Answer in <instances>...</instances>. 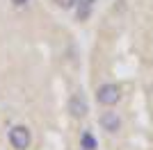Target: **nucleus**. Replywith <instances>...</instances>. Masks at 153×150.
<instances>
[{
	"instance_id": "nucleus-1",
	"label": "nucleus",
	"mask_w": 153,
	"mask_h": 150,
	"mask_svg": "<svg viewBox=\"0 0 153 150\" xmlns=\"http://www.w3.org/2000/svg\"><path fill=\"white\" fill-rule=\"evenodd\" d=\"M119 98H121V89L117 87V84H103V87H98V91H96V100L105 107L117 105Z\"/></svg>"
},
{
	"instance_id": "nucleus-2",
	"label": "nucleus",
	"mask_w": 153,
	"mask_h": 150,
	"mask_svg": "<svg viewBox=\"0 0 153 150\" xmlns=\"http://www.w3.org/2000/svg\"><path fill=\"white\" fill-rule=\"evenodd\" d=\"M9 141H12V146H14L16 150L30 148V130H27V127H23V125L12 127V130H9Z\"/></svg>"
},
{
	"instance_id": "nucleus-3",
	"label": "nucleus",
	"mask_w": 153,
	"mask_h": 150,
	"mask_svg": "<svg viewBox=\"0 0 153 150\" xmlns=\"http://www.w3.org/2000/svg\"><path fill=\"white\" fill-rule=\"evenodd\" d=\"M98 121H101V127L105 132H112V134H114V132L121 130V118H119L117 112H103Z\"/></svg>"
},
{
	"instance_id": "nucleus-4",
	"label": "nucleus",
	"mask_w": 153,
	"mask_h": 150,
	"mask_svg": "<svg viewBox=\"0 0 153 150\" xmlns=\"http://www.w3.org/2000/svg\"><path fill=\"white\" fill-rule=\"evenodd\" d=\"M69 112L71 116H76V118H82L85 114H87V102H85L82 96H73L69 100Z\"/></svg>"
},
{
	"instance_id": "nucleus-5",
	"label": "nucleus",
	"mask_w": 153,
	"mask_h": 150,
	"mask_svg": "<svg viewBox=\"0 0 153 150\" xmlns=\"http://www.w3.org/2000/svg\"><path fill=\"white\" fill-rule=\"evenodd\" d=\"M80 143H82L85 150H96V139H94V134H91V132H85L82 139H80Z\"/></svg>"
},
{
	"instance_id": "nucleus-6",
	"label": "nucleus",
	"mask_w": 153,
	"mask_h": 150,
	"mask_svg": "<svg viewBox=\"0 0 153 150\" xmlns=\"http://www.w3.org/2000/svg\"><path fill=\"white\" fill-rule=\"evenodd\" d=\"M57 2V7H62V9H71V7H76L78 0H55Z\"/></svg>"
},
{
	"instance_id": "nucleus-7",
	"label": "nucleus",
	"mask_w": 153,
	"mask_h": 150,
	"mask_svg": "<svg viewBox=\"0 0 153 150\" xmlns=\"http://www.w3.org/2000/svg\"><path fill=\"white\" fill-rule=\"evenodd\" d=\"M12 2H14V5H19V7H23V5L27 2V0H12Z\"/></svg>"
}]
</instances>
